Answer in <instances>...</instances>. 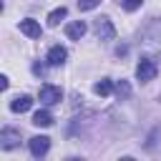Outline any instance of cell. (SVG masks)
Returning a JSON list of instances; mask_svg holds the SVG:
<instances>
[{
	"instance_id": "cell-18",
	"label": "cell",
	"mask_w": 161,
	"mask_h": 161,
	"mask_svg": "<svg viewBox=\"0 0 161 161\" xmlns=\"http://www.w3.org/2000/svg\"><path fill=\"white\" fill-rule=\"evenodd\" d=\"M0 88H3V91L8 88V75H0Z\"/></svg>"
},
{
	"instance_id": "cell-12",
	"label": "cell",
	"mask_w": 161,
	"mask_h": 161,
	"mask_svg": "<svg viewBox=\"0 0 161 161\" xmlns=\"http://www.w3.org/2000/svg\"><path fill=\"white\" fill-rule=\"evenodd\" d=\"M93 91H96V96H108V93L113 91V83H111L108 78H101V80L93 86Z\"/></svg>"
},
{
	"instance_id": "cell-6",
	"label": "cell",
	"mask_w": 161,
	"mask_h": 161,
	"mask_svg": "<svg viewBox=\"0 0 161 161\" xmlns=\"http://www.w3.org/2000/svg\"><path fill=\"white\" fill-rule=\"evenodd\" d=\"M86 30H88V25H86L83 20H73V23L65 25V35H68L70 40H80V38L86 35Z\"/></svg>"
},
{
	"instance_id": "cell-5",
	"label": "cell",
	"mask_w": 161,
	"mask_h": 161,
	"mask_svg": "<svg viewBox=\"0 0 161 161\" xmlns=\"http://www.w3.org/2000/svg\"><path fill=\"white\" fill-rule=\"evenodd\" d=\"M18 141H20L18 128H3L0 131V146L3 148H13V146H18Z\"/></svg>"
},
{
	"instance_id": "cell-17",
	"label": "cell",
	"mask_w": 161,
	"mask_h": 161,
	"mask_svg": "<svg viewBox=\"0 0 161 161\" xmlns=\"http://www.w3.org/2000/svg\"><path fill=\"white\" fill-rule=\"evenodd\" d=\"M33 73H35V75H45V65H40V63H33Z\"/></svg>"
},
{
	"instance_id": "cell-11",
	"label": "cell",
	"mask_w": 161,
	"mask_h": 161,
	"mask_svg": "<svg viewBox=\"0 0 161 161\" xmlns=\"http://www.w3.org/2000/svg\"><path fill=\"white\" fill-rule=\"evenodd\" d=\"M65 15H68V10H65L63 5H60V8H55V10L48 15V25H50V28H55V25H58V23H60Z\"/></svg>"
},
{
	"instance_id": "cell-2",
	"label": "cell",
	"mask_w": 161,
	"mask_h": 161,
	"mask_svg": "<svg viewBox=\"0 0 161 161\" xmlns=\"http://www.w3.org/2000/svg\"><path fill=\"white\" fill-rule=\"evenodd\" d=\"M40 103L43 106H55V103H60V98H63V91L58 88V86H50V83H45V86H40Z\"/></svg>"
},
{
	"instance_id": "cell-3",
	"label": "cell",
	"mask_w": 161,
	"mask_h": 161,
	"mask_svg": "<svg viewBox=\"0 0 161 161\" xmlns=\"http://www.w3.org/2000/svg\"><path fill=\"white\" fill-rule=\"evenodd\" d=\"M93 30H96L98 40H113V38H116V28H113V23H111L108 18H96Z\"/></svg>"
},
{
	"instance_id": "cell-4",
	"label": "cell",
	"mask_w": 161,
	"mask_h": 161,
	"mask_svg": "<svg viewBox=\"0 0 161 161\" xmlns=\"http://www.w3.org/2000/svg\"><path fill=\"white\" fill-rule=\"evenodd\" d=\"M28 148H30V153H33L35 158H40V156L48 153V148H50V138H48V136H33V138L28 141Z\"/></svg>"
},
{
	"instance_id": "cell-7",
	"label": "cell",
	"mask_w": 161,
	"mask_h": 161,
	"mask_svg": "<svg viewBox=\"0 0 161 161\" xmlns=\"http://www.w3.org/2000/svg\"><path fill=\"white\" fill-rule=\"evenodd\" d=\"M65 58H68V50H65L63 45H53V48L48 50V65H63Z\"/></svg>"
},
{
	"instance_id": "cell-13",
	"label": "cell",
	"mask_w": 161,
	"mask_h": 161,
	"mask_svg": "<svg viewBox=\"0 0 161 161\" xmlns=\"http://www.w3.org/2000/svg\"><path fill=\"white\" fill-rule=\"evenodd\" d=\"M158 138H161V126H156V128L151 131V136H148V141H146V148H148V151H156Z\"/></svg>"
},
{
	"instance_id": "cell-14",
	"label": "cell",
	"mask_w": 161,
	"mask_h": 161,
	"mask_svg": "<svg viewBox=\"0 0 161 161\" xmlns=\"http://www.w3.org/2000/svg\"><path fill=\"white\" fill-rule=\"evenodd\" d=\"M116 96H118L121 101H126V98L131 96V86H128V80H118V86H116Z\"/></svg>"
},
{
	"instance_id": "cell-16",
	"label": "cell",
	"mask_w": 161,
	"mask_h": 161,
	"mask_svg": "<svg viewBox=\"0 0 161 161\" xmlns=\"http://www.w3.org/2000/svg\"><path fill=\"white\" fill-rule=\"evenodd\" d=\"M141 3H143V0H121L123 10H128V13H131V10H138V8H141Z\"/></svg>"
},
{
	"instance_id": "cell-15",
	"label": "cell",
	"mask_w": 161,
	"mask_h": 161,
	"mask_svg": "<svg viewBox=\"0 0 161 161\" xmlns=\"http://www.w3.org/2000/svg\"><path fill=\"white\" fill-rule=\"evenodd\" d=\"M98 5H101V0H78V10H93Z\"/></svg>"
},
{
	"instance_id": "cell-10",
	"label": "cell",
	"mask_w": 161,
	"mask_h": 161,
	"mask_svg": "<svg viewBox=\"0 0 161 161\" xmlns=\"http://www.w3.org/2000/svg\"><path fill=\"white\" fill-rule=\"evenodd\" d=\"M53 123V116H50V111H35V116H33V126H38V128H45V126H50Z\"/></svg>"
},
{
	"instance_id": "cell-8",
	"label": "cell",
	"mask_w": 161,
	"mask_h": 161,
	"mask_svg": "<svg viewBox=\"0 0 161 161\" xmlns=\"http://www.w3.org/2000/svg\"><path fill=\"white\" fill-rule=\"evenodd\" d=\"M30 106H33V98H30V96H18V98H13L10 111H13V113H25Z\"/></svg>"
},
{
	"instance_id": "cell-9",
	"label": "cell",
	"mask_w": 161,
	"mask_h": 161,
	"mask_svg": "<svg viewBox=\"0 0 161 161\" xmlns=\"http://www.w3.org/2000/svg\"><path fill=\"white\" fill-rule=\"evenodd\" d=\"M20 33H25L28 38H40V25H38L35 20H30V18H28V20H23V23H20Z\"/></svg>"
},
{
	"instance_id": "cell-1",
	"label": "cell",
	"mask_w": 161,
	"mask_h": 161,
	"mask_svg": "<svg viewBox=\"0 0 161 161\" xmlns=\"http://www.w3.org/2000/svg\"><path fill=\"white\" fill-rule=\"evenodd\" d=\"M156 73H158V68H156V63H153L151 58H143V60H138V65H136V78H138L141 83H148V80H153V78H156Z\"/></svg>"
}]
</instances>
